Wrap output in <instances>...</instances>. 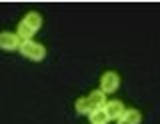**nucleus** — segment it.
I'll return each mask as SVG.
<instances>
[{
	"instance_id": "nucleus-3",
	"label": "nucleus",
	"mask_w": 160,
	"mask_h": 124,
	"mask_svg": "<svg viewBox=\"0 0 160 124\" xmlns=\"http://www.w3.org/2000/svg\"><path fill=\"white\" fill-rule=\"evenodd\" d=\"M0 48L2 50H16V48H20V38L14 32H0Z\"/></svg>"
},
{
	"instance_id": "nucleus-8",
	"label": "nucleus",
	"mask_w": 160,
	"mask_h": 124,
	"mask_svg": "<svg viewBox=\"0 0 160 124\" xmlns=\"http://www.w3.org/2000/svg\"><path fill=\"white\" fill-rule=\"evenodd\" d=\"M88 116H90V122L92 124H108V120H110L108 114L104 112V108H96V110H92Z\"/></svg>"
},
{
	"instance_id": "nucleus-7",
	"label": "nucleus",
	"mask_w": 160,
	"mask_h": 124,
	"mask_svg": "<svg viewBox=\"0 0 160 124\" xmlns=\"http://www.w3.org/2000/svg\"><path fill=\"white\" fill-rule=\"evenodd\" d=\"M22 22L26 24V26H30V28H32L34 32H36L38 28L42 26V16H40L38 12H28L26 16H24V20H22Z\"/></svg>"
},
{
	"instance_id": "nucleus-1",
	"label": "nucleus",
	"mask_w": 160,
	"mask_h": 124,
	"mask_svg": "<svg viewBox=\"0 0 160 124\" xmlns=\"http://www.w3.org/2000/svg\"><path fill=\"white\" fill-rule=\"evenodd\" d=\"M20 54L32 62H40L46 56V48L34 40H26V42H20Z\"/></svg>"
},
{
	"instance_id": "nucleus-10",
	"label": "nucleus",
	"mask_w": 160,
	"mask_h": 124,
	"mask_svg": "<svg viewBox=\"0 0 160 124\" xmlns=\"http://www.w3.org/2000/svg\"><path fill=\"white\" fill-rule=\"evenodd\" d=\"M76 112L78 114H90V112H92V106H90V102H88L86 96L76 100Z\"/></svg>"
},
{
	"instance_id": "nucleus-9",
	"label": "nucleus",
	"mask_w": 160,
	"mask_h": 124,
	"mask_svg": "<svg viewBox=\"0 0 160 124\" xmlns=\"http://www.w3.org/2000/svg\"><path fill=\"white\" fill-rule=\"evenodd\" d=\"M16 36L20 38V42L32 40V36H34V30H32L30 26H26L24 22H20V24H18V30H16Z\"/></svg>"
},
{
	"instance_id": "nucleus-4",
	"label": "nucleus",
	"mask_w": 160,
	"mask_h": 124,
	"mask_svg": "<svg viewBox=\"0 0 160 124\" xmlns=\"http://www.w3.org/2000/svg\"><path fill=\"white\" fill-rule=\"evenodd\" d=\"M104 112L108 114V118L110 120H118L120 116H122L124 112H126V108H124V104L120 102V100H112V102H106L104 104Z\"/></svg>"
},
{
	"instance_id": "nucleus-6",
	"label": "nucleus",
	"mask_w": 160,
	"mask_h": 124,
	"mask_svg": "<svg viewBox=\"0 0 160 124\" xmlns=\"http://www.w3.org/2000/svg\"><path fill=\"white\" fill-rule=\"evenodd\" d=\"M88 102H90V106H92V110H96V108H102L104 104H106V94H104L102 90H94L92 94H88Z\"/></svg>"
},
{
	"instance_id": "nucleus-5",
	"label": "nucleus",
	"mask_w": 160,
	"mask_h": 124,
	"mask_svg": "<svg viewBox=\"0 0 160 124\" xmlns=\"http://www.w3.org/2000/svg\"><path fill=\"white\" fill-rule=\"evenodd\" d=\"M140 120H142V114L138 110H134V108H128V110L118 118V124H140Z\"/></svg>"
},
{
	"instance_id": "nucleus-2",
	"label": "nucleus",
	"mask_w": 160,
	"mask_h": 124,
	"mask_svg": "<svg viewBox=\"0 0 160 124\" xmlns=\"http://www.w3.org/2000/svg\"><path fill=\"white\" fill-rule=\"evenodd\" d=\"M120 86V78L116 72H104L102 74V80H100V90L104 94L110 92H116V88Z\"/></svg>"
}]
</instances>
